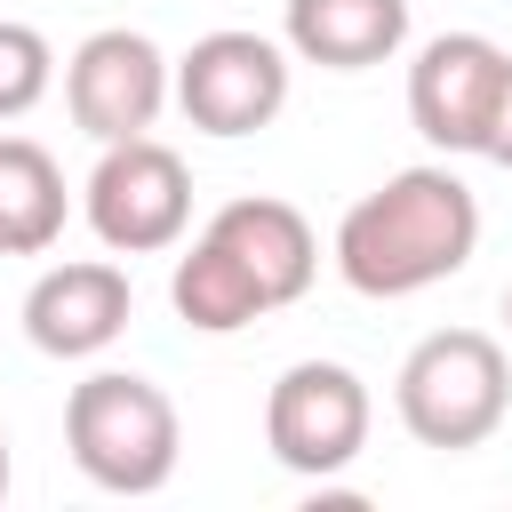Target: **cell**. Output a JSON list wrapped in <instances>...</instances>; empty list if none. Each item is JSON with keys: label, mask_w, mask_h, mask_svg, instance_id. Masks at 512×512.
<instances>
[{"label": "cell", "mask_w": 512, "mask_h": 512, "mask_svg": "<svg viewBox=\"0 0 512 512\" xmlns=\"http://www.w3.org/2000/svg\"><path fill=\"white\" fill-rule=\"evenodd\" d=\"M472 248H480V200L440 160L392 168L336 224V272H344L352 296H376V304L456 280L472 264Z\"/></svg>", "instance_id": "obj_1"}, {"label": "cell", "mask_w": 512, "mask_h": 512, "mask_svg": "<svg viewBox=\"0 0 512 512\" xmlns=\"http://www.w3.org/2000/svg\"><path fill=\"white\" fill-rule=\"evenodd\" d=\"M64 112L80 136L120 144V136H152V120L168 112V56L152 32L104 24L72 48L64 64Z\"/></svg>", "instance_id": "obj_7"}, {"label": "cell", "mask_w": 512, "mask_h": 512, "mask_svg": "<svg viewBox=\"0 0 512 512\" xmlns=\"http://www.w3.org/2000/svg\"><path fill=\"white\" fill-rule=\"evenodd\" d=\"M280 40L296 64L320 72H368L408 48V0H288Z\"/></svg>", "instance_id": "obj_11"}, {"label": "cell", "mask_w": 512, "mask_h": 512, "mask_svg": "<svg viewBox=\"0 0 512 512\" xmlns=\"http://www.w3.org/2000/svg\"><path fill=\"white\" fill-rule=\"evenodd\" d=\"M72 216L64 168L32 136H0V256H48Z\"/></svg>", "instance_id": "obj_12"}, {"label": "cell", "mask_w": 512, "mask_h": 512, "mask_svg": "<svg viewBox=\"0 0 512 512\" xmlns=\"http://www.w3.org/2000/svg\"><path fill=\"white\" fill-rule=\"evenodd\" d=\"M64 448L104 496H160L184 456L176 400L136 368H96L64 400Z\"/></svg>", "instance_id": "obj_2"}, {"label": "cell", "mask_w": 512, "mask_h": 512, "mask_svg": "<svg viewBox=\"0 0 512 512\" xmlns=\"http://www.w3.org/2000/svg\"><path fill=\"white\" fill-rule=\"evenodd\" d=\"M504 56L512 48H496L488 32H440V40L416 48V64H408V120H416V136L432 152H480Z\"/></svg>", "instance_id": "obj_8"}, {"label": "cell", "mask_w": 512, "mask_h": 512, "mask_svg": "<svg viewBox=\"0 0 512 512\" xmlns=\"http://www.w3.org/2000/svg\"><path fill=\"white\" fill-rule=\"evenodd\" d=\"M168 96L200 136H256L280 120L288 104V40L264 32H200L176 64H168Z\"/></svg>", "instance_id": "obj_6"}, {"label": "cell", "mask_w": 512, "mask_h": 512, "mask_svg": "<svg viewBox=\"0 0 512 512\" xmlns=\"http://www.w3.org/2000/svg\"><path fill=\"white\" fill-rule=\"evenodd\" d=\"M0 496H8V432H0Z\"/></svg>", "instance_id": "obj_16"}, {"label": "cell", "mask_w": 512, "mask_h": 512, "mask_svg": "<svg viewBox=\"0 0 512 512\" xmlns=\"http://www.w3.org/2000/svg\"><path fill=\"white\" fill-rule=\"evenodd\" d=\"M480 160L512 168V56H504V80H496V104H488V128H480Z\"/></svg>", "instance_id": "obj_15"}, {"label": "cell", "mask_w": 512, "mask_h": 512, "mask_svg": "<svg viewBox=\"0 0 512 512\" xmlns=\"http://www.w3.org/2000/svg\"><path fill=\"white\" fill-rule=\"evenodd\" d=\"M200 232L256 280V296H264L272 312L296 304V296L312 288V272H320V240H312L304 208H288V200H272V192H240V200H224Z\"/></svg>", "instance_id": "obj_10"}, {"label": "cell", "mask_w": 512, "mask_h": 512, "mask_svg": "<svg viewBox=\"0 0 512 512\" xmlns=\"http://www.w3.org/2000/svg\"><path fill=\"white\" fill-rule=\"evenodd\" d=\"M504 328H512V288H504Z\"/></svg>", "instance_id": "obj_17"}, {"label": "cell", "mask_w": 512, "mask_h": 512, "mask_svg": "<svg viewBox=\"0 0 512 512\" xmlns=\"http://www.w3.org/2000/svg\"><path fill=\"white\" fill-rule=\"evenodd\" d=\"M392 408L408 424L416 448H440V456H464L480 448L504 408H512V360L488 328H432L408 344L400 376H392Z\"/></svg>", "instance_id": "obj_3"}, {"label": "cell", "mask_w": 512, "mask_h": 512, "mask_svg": "<svg viewBox=\"0 0 512 512\" xmlns=\"http://www.w3.org/2000/svg\"><path fill=\"white\" fill-rule=\"evenodd\" d=\"M128 312H136V288H128V272L104 264V256L48 264V272L24 288V336H32V352H48V360H96V352H112L120 328H128Z\"/></svg>", "instance_id": "obj_9"}, {"label": "cell", "mask_w": 512, "mask_h": 512, "mask_svg": "<svg viewBox=\"0 0 512 512\" xmlns=\"http://www.w3.org/2000/svg\"><path fill=\"white\" fill-rule=\"evenodd\" d=\"M168 304H176V320L200 328V336H232V328H248V320L272 312V304L256 296V280H248L208 232L176 256V272H168Z\"/></svg>", "instance_id": "obj_13"}, {"label": "cell", "mask_w": 512, "mask_h": 512, "mask_svg": "<svg viewBox=\"0 0 512 512\" xmlns=\"http://www.w3.org/2000/svg\"><path fill=\"white\" fill-rule=\"evenodd\" d=\"M48 88H56V48L32 24H8L0 16V120H24Z\"/></svg>", "instance_id": "obj_14"}, {"label": "cell", "mask_w": 512, "mask_h": 512, "mask_svg": "<svg viewBox=\"0 0 512 512\" xmlns=\"http://www.w3.org/2000/svg\"><path fill=\"white\" fill-rule=\"evenodd\" d=\"M80 216L112 256H160L184 240L192 224V168L176 144L160 136H120L96 152L88 184H80Z\"/></svg>", "instance_id": "obj_4"}, {"label": "cell", "mask_w": 512, "mask_h": 512, "mask_svg": "<svg viewBox=\"0 0 512 512\" xmlns=\"http://www.w3.org/2000/svg\"><path fill=\"white\" fill-rule=\"evenodd\" d=\"M376 400L344 360H288L264 392V448L296 480H336L368 448Z\"/></svg>", "instance_id": "obj_5"}]
</instances>
